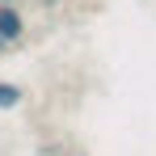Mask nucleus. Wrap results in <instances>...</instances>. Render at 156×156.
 Returning <instances> with one entry per match:
<instances>
[{
	"label": "nucleus",
	"instance_id": "1",
	"mask_svg": "<svg viewBox=\"0 0 156 156\" xmlns=\"http://www.w3.org/2000/svg\"><path fill=\"white\" fill-rule=\"evenodd\" d=\"M21 38H26V13L17 4H0V42L17 47Z\"/></svg>",
	"mask_w": 156,
	"mask_h": 156
},
{
	"label": "nucleus",
	"instance_id": "2",
	"mask_svg": "<svg viewBox=\"0 0 156 156\" xmlns=\"http://www.w3.org/2000/svg\"><path fill=\"white\" fill-rule=\"evenodd\" d=\"M21 101H26V89L17 80H0V110H17Z\"/></svg>",
	"mask_w": 156,
	"mask_h": 156
},
{
	"label": "nucleus",
	"instance_id": "3",
	"mask_svg": "<svg viewBox=\"0 0 156 156\" xmlns=\"http://www.w3.org/2000/svg\"><path fill=\"white\" fill-rule=\"evenodd\" d=\"M0 4H17V0H0Z\"/></svg>",
	"mask_w": 156,
	"mask_h": 156
},
{
	"label": "nucleus",
	"instance_id": "4",
	"mask_svg": "<svg viewBox=\"0 0 156 156\" xmlns=\"http://www.w3.org/2000/svg\"><path fill=\"white\" fill-rule=\"evenodd\" d=\"M72 156H89V152H72Z\"/></svg>",
	"mask_w": 156,
	"mask_h": 156
},
{
	"label": "nucleus",
	"instance_id": "5",
	"mask_svg": "<svg viewBox=\"0 0 156 156\" xmlns=\"http://www.w3.org/2000/svg\"><path fill=\"white\" fill-rule=\"evenodd\" d=\"M51 4H55V0H51Z\"/></svg>",
	"mask_w": 156,
	"mask_h": 156
}]
</instances>
